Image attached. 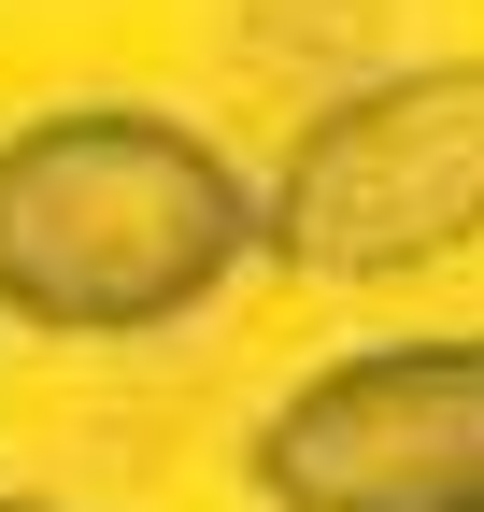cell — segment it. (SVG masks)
Listing matches in <instances>:
<instances>
[{"label":"cell","mask_w":484,"mask_h":512,"mask_svg":"<svg viewBox=\"0 0 484 512\" xmlns=\"http://www.w3.org/2000/svg\"><path fill=\"white\" fill-rule=\"evenodd\" d=\"M257 256L242 171L171 114H29L0 128V313L57 342H143Z\"/></svg>","instance_id":"1"},{"label":"cell","mask_w":484,"mask_h":512,"mask_svg":"<svg viewBox=\"0 0 484 512\" xmlns=\"http://www.w3.org/2000/svg\"><path fill=\"white\" fill-rule=\"evenodd\" d=\"M271 512H484V342H371L257 427Z\"/></svg>","instance_id":"3"},{"label":"cell","mask_w":484,"mask_h":512,"mask_svg":"<svg viewBox=\"0 0 484 512\" xmlns=\"http://www.w3.org/2000/svg\"><path fill=\"white\" fill-rule=\"evenodd\" d=\"M456 242H484V57H428L328 100L257 200V256L314 285H399Z\"/></svg>","instance_id":"2"},{"label":"cell","mask_w":484,"mask_h":512,"mask_svg":"<svg viewBox=\"0 0 484 512\" xmlns=\"http://www.w3.org/2000/svg\"><path fill=\"white\" fill-rule=\"evenodd\" d=\"M0 512H43V498H0Z\"/></svg>","instance_id":"4"}]
</instances>
